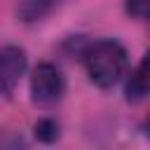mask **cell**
Wrapping results in <instances>:
<instances>
[{
	"label": "cell",
	"instance_id": "cell-1",
	"mask_svg": "<svg viewBox=\"0 0 150 150\" xmlns=\"http://www.w3.org/2000/svg\"><path fill=\"white\" fill-rule=\"evenodd\" d=\"M82 61H84V68H87L89 80L96 87H101V89L115 87L124 77L127 66H129L127 49L117 40H112V38L91 42L82 52Z\"/></svg>",
	"mask_w": 150,
	"mask_h": 150
},
{
	"label": "cell",
	"instance_id": "cell-2",
	"mask_svg": "<svg viewBox=\"0 0 150 150\" xmlns=\"http://www.w3.org/2000/svg\"><path fill=\"white\" fill-rule=\"evenodd\" d=\"M66 94V77L63 73L49 63L42 61L35 66L33 75H30V98L38 105H54L63 98Z\"/></svg>",
	"mask_w": 150,
	"mask_h": 150
},
{
	"label": "cell",
	"instance_id": "cell-3",
	"mask_svg": "<svg viewBox=\"0 0 150 150\" xmlns=\"http://www.w3.org/2000/svg\"><path fill=\"white\" fill-rule=\"evenodd\" d=\"M23 70H26V52L16 45H5L0 49V82H2V96L5 98L12 96Z\"/></svg>",
	"mask_w": 150,
	"mask_h": 150
},
{
	"label": "cell",
	"instance_id": "cell-4",
	"mask_svg": "<svg viewBox=\"0 0 150 150\" xmlns=\"http://www.w3.org/2000/svg\"><path fill=\"white\" fill-rule=\"evenodd\" d=\"M124 94H127V101H131V103H138L150 96V49L143 54L138 66L131 70L127 87H124Z\"/></svg>",
	"mask_w": 150,
	"mask_h": 150
},
{
	"label": "cell",
	"instance_id": "cell-5",
	"mask_svg": "<svg viewBox=\"0 0 150 150\" xmlns=\"http://www.w3.org/2000/svg\"><path fill=\"white\" fill-rule=\"evenodd\" d=\"M63 0H19L16 2V16L26 23L45 19L49 12H54Z\"/></svg>",
	"mask_w": 150,
	"mask_h": 150
},
{
	"label": "cell",
	"instance_id": "cell-6",
	"mask_svg": "<svg viewBox=\"0 0 150 150\" xmlns=\"http://www.w3.org/2000/svg\"><path fill=\"white\" fill-rule=\"evenodd\" d=\"M33 134H35V138L42 141V143H54V141L59 138V134H61V127H59V122H56L54 117H42V120L35 122Z\"/></svg>",
	"mask_w": 150,
	"mask_h": 150
},
{
	"label": "cell",
	"instance_id": "cell-7",
	"mask_svg": "<svg viewBox=\"0 0 150 150\" xmlns=\"http://www.w3.org/2000/svg\"><path fill=\"white\" fill-rule=\"evenodd\" d=\"M127 12L138 21H150V0H124Z\"/></svg>",
	"mask_w": 150,
	"mask_h": 150
},
{
	"label": "cell",
	"instance_id": "cell-8",
	"mask_svg": "<svg viewBox=\"0 0 150 150\" xmlns=\"http://www.w3.org/2000/svg\"><path fill=\"white\" fill-rule=\"evenodd\" d=\"M143 131H145V136L150 138V115H148V120L143 122Z\"/></svg>",
	"mask_w": 150,
	"mask_h": 150
}]
</instances>
